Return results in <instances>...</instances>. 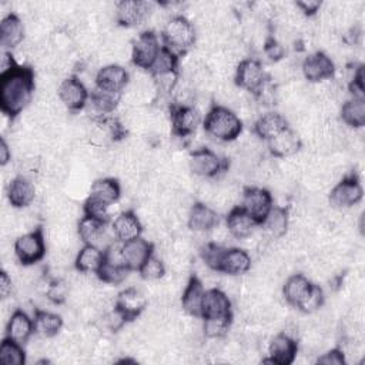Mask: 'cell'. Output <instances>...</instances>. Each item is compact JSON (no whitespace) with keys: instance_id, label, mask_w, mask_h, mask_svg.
I'll return each instance as SVG.
<instances>
[{"instance_id":"681fc988","label":"cell","mask_w":365,"mask_h":365,"mask_svg":"<svg viewBox=\"0 0 365 365\" xmlns=\"http://www.w3.org/2000/svg\"><path fill=\"white\" fill-rule=\"evenodd\" d=\"M19 64L14 58V54L11 51H3L1 53V74L16 68Z\"/></svg>"},{"instance_id":"60d3db41","label":"cell","mask_w":365,"mask_h":365,"mask_svg":"<svg viewBox=\"0 0 365 365\" xmlns=\"http://www.w3.org/2000/svg\"><path fill=\"white\" fill-rule=\"evenodd\" d=\"M138 272L144 281H157V279H161L167 274V267H165V262L163 261V258L153 254L143 264V267L138 269Z\"/></svg>"},{"instance_id":"277c9868","label":"cell","mask_w":365,"mask_h":365,"mask_svg":"<svg viewBox=\"0 0 365 365\" xmlns=\"http://www.w3.org/2000/svg\"><path fill=\"white\" fill-rule=\"evenodd\" d=\"M227 160L208 147L192 150L188 154V168L194 177L212 180L227 171Z\"/></svg>"},{"instance_id":"7402d4cb","label":"cell","mask_w":365,"mask_h":365,"mask_svg":"<svg viewBox=\"0 0 365 365\" xmlns=\"http://www.w3.org/2000/svg\"><path fill=\"white\" fill-rule=\"evenodd\" d=\"M204 295H205V285L202 284V281L198 277H195L192 274L188 278V281L180 295L181 311L191 317L201 318Z\"/></svg>"},{"instance_id":"bcb514c9","label":"cell","mask_w":365,"mask_h":365,"mask_svg":"<svg viewBox=\"0 0 365 365\" xmlns=\"http://www.w3.org/2000/svg\"><path fill=\"white\" fill-rule=\"evenodd\" d=\"M295 6L304 17L311 19V17L317 16L321 11L322 3L318 1V0H304V1H297Z\"/></svg>"},{"instance_id":"44dd1931","label":"cell","mask_w":365,"mask_h":365,"mask_svg":"<svg viewBox=\"0 0 365 365\" xmlns=\"http://www.w3.org/2000/svg\"><path fill=\"white\" fill-rule=\"evenodd\" d=\"M232 317L231 298L218 287L205 289L201 318H224Z\"/></svg>"},{"instance_id":"5b68a950","label":"cell","mask_w":365,"mask_h":365,"mask_svg":"<svg viewBox=\"0 0 365 365\" xmlns=\"http://www.w3.org/2000/svg\"><path fill=\"white\" fill-rule=\"evenodd\" d=\"M13 252L20 265H33L46 255V240L41 228L20 234L13 242Z\"/></svg>"},{"instance_id":"1f68e13d","label":"cell","mask_w":365,"mask_h":365,"mask_svg":"<svg viewBox=\"0 0 365 365\" xmlns=\"http://www.w3.org/2000/svg\"><path fill=\"white\" fill-rule=\"evenodd\" d=\"M33 322H34V334L43 338H54L64 328V318L60 314H56L47 309H40V308L34 311Z\"/></svg>"},{"instance_id":"f1b7e54d","label":"cell","mask_w":365,"mask_h":365,"mask_svg":"<svg viewBox=\"0 0 365 365\" xmlns=\"http://www.w3.org/2000/svg\"><path fill=\"white\" fill-rule=\"evenodd\" d=\"M288 127V120L277 111H267L257 117L254 121V134L262 140L268 141L277 134H279L282 130Z\"/></svg>"},{"instance_id":"4dcf8cb0","label":"cell","mask_w":365,"mask_h":365,"mask_svg":"<svg viewBox=\"0 0 365 365\" xmlns=\"http://www.w3.org/2000/svg\"><path fill=\"white\" fill-rule=\"evenodd\" d=\"M225 224L235 240H244L250 234H252L257 227L259 225L252 217H250L240 205L234 207L231 211L227 212Z\"/></svg>"},{"instance_id":"7a4b0ae2","label":"cell","mask_w":365,"mask_h":365,"mask_svg":"<svg viewBox=\"0 0 365 365\" xmlns=\"http://www.w3.org/2000/svg\"><path fill=\"white\" fill-rule=\"evenodd\" d=\"M202 130L218 143H232L244 131V124L232 108L215 104L205 113Z\"/></svg>"},{"instance_id":"d6a6232c","label":"cell","mask_w":365,"mask_h":365,"mask_svg":"<svg viewBox=\"0 0 365 365\" xmlns=\"http://www.w3.org/2000/svg\"><path fill=\"white\" fill-rule=\"evenodd\" d=\"M104 264V251L96 245L84 244L74 258V268L84 274H97Z\"/></svg>"},{"instance_id":"7dc6e473","label":"cell","mask_w":365,"mask_h":365,"mask_svg":"<svg viewBox=\"0 0 365 365\" xmlns=\"http://www.w3.org/2000/svg\"><path fill=\"white\" fill-rule=\"evenodd\" d=\"M13 288H14V281L13 277L3 269L0 274V297L1 298H7L13 295Z\"/></svg>"},{"instance_id":"e0dca14e","label":"cell","mask_w":365,"mask_h":365,"mask_svg":"<svg viewBox=\"0 0 365 365\" xmlns=\"http://www.w3.org/2000/svg\"><path fill=\"white\" fill-rule=\"evenodd\" d=\"M76 230H77V237L83 244L96 245L103 251L106 250V244H104L106 241L108 242L115 241L114 238L108 237L106 230V222L98 221L88 215H83L78 218Z\"/></svg>"},{"instance_id":"3957f363","label":"cell","mask_w":365,"mask_h":365,"mask_svg":"<svg viewBox=\"0 0 365 365\" xmlns=\"http://www.w3.org/2000/svg\"><path fill=\"white\" fill-rule=\"evenodd\" d=\"M163 38L165 47L175 54H187L197 43V29L188 19L178 14L168 19L164 24Z\"/></svg>"},{"instance_id":"f546056e","label":"cell","mask_w":365,"mask_h":365,"mask_svg":"<svg viewBox=\"0 0 365 365\" xmlns=\"http://www.w3.org/2000/svg\"><path fill=\"white\" fill-rule=\"evenodd\" d=\"M259 225L262 232L271 240H278L284 237L289 228L288 208L282 205H274Z\"/></svg>"},{"instance_id":"4316f807","label":"cell","mask_w":365,"mask_h":365,"mask_svg":"<svg viewBox=\"0 0 365 365\" xmlns=\"http://www.w3.org/2000/svg\"><path fill=\"white\" fill-rule=\"evenodd\" d=\"M220 221L218 212L208 204L195 201L188 212L187 227L192 232L208 234V231Z\"/></svg>"},{"instance_id":"ba28073f","label":"cell","mask_w":365,"mask_h":365,"mask_svg":"<svg viewBox=\"0 0 365 365\" xmlns=\"http://www.w3.org/2000/svg\"><path fill=\"white\" fill-rule=\"evenodd\" d=\"M163 46L154 30H143L131 40V61L140 70H148Z\"/></svg>"},{"instance_id":"52a82bcc","label":"cell","mask_w":365,"mask_h":365,"mask_svg":"<svg viewBox=\"0 0 365 365\" xmlns=\"http://www.w3.org/2000/svg\"><path fill=\"white\" fill-rule=\"evenodd\" d=\"M268 81L264 64L252 57L241 60L234 71V84L250 94H255Z\"/></svg>"},{"instance_id":"7c38bea8","label":"cell","mask_w":365,"mask_h":365,"mask_svg":"<svg viewBox=\"0 0 365 365\" xmlns=\"http://www.w3.org/2000/svg\"><path fill=\"white\" fill-rule=\"evenodd\" d=\"M57 96L61 104L68 111H80L86 108L90 98V93L86 84L77 76H70L60 80V84L57 87Z\"/></svg>"},{"instance_id":"8fae6325","label":"cell","mask_w":365,"mask_h":365,"mask_svg":"<svg viewBox=\"0 0 365 365\" xmlns=\"http://www.w3.org/2000/svg\"><path fill=\"white\" fill-rule=\"evenodd\" d=\"M301 73L304 78L314 84L334 78L335 76V63L334 60L322 50L308 54L301 63Z\"/></svg>"},{"instance_id":"6da1fadb","label":"cell","mask_w":365,"mask_h":365,"mask_svg":"<svg viewBox=\"0 0 365 365\" xmlns=\"http://www.w3.org/2000/svg\"><path fill=\"white\" fill-rule=\"evenodd\" d=\"M36 80L30 67L17 66L1 74L0 107L1 113L14 118L26 111L34 101Z\"/></svg>"},{"instance_id":"b9f144b4","label":"cell","mask_w":365,"mask_h":365,"mask_svg":"<svg viewBox=\"0 0 365 365\" xmlns=\"http://www.w3.org/2000/svg\"><path fill=\"white\" fill-rule=\"evenodd\" d=\"M324 304H325L324 289L319 285L312 284L311 291L308 292V295L305 297V299L299 304V307L297 309H299L305 315H309V314L319 311L324 307Z\"/></svg>"},{"instance_id":"d4e9b609","label":"cell","mask_w":365,"mask_h":365,"mask_svg":"<svg viewBox=\"0 0 365 365\" xmlns=\"http://www.w3.org/2000/svg\"><path fill=\"white\" fill-rule=\"evenodd\" d=\"M111 231L117 241L127 242L143 234V224L135 214V211H121L113 221H111Z\"/></svg>"},{"instance_id":"9c48e42d","label":"cell","mask_w":365,"mask_h":365,"mask_svg":"<svg viewBox=\"0 0 365 365\" xmlns=\"http://www.w3.org/2000/svg\"><path fill=\"white\" fill-rule=\"evenodd\" d=\"M157 4L148 1L124 0L115 3L114 20L124 29H133L148 21Z\"/></svg>"},{"instance_id":"c3c4849f","label":"cell","mask_w":365,"mask_h":365,"mask_svg":"<svg viewBox=\"0 0 365 365\" xmlns=\"http://www.w3.org/2000/svg\"><path fill=\"white\" fill-rule=\"evenodd\" d=\"M11 163V145L7 143L6 137H1L0 143V164L1 167H6Z\"/></svg>"},{"instance_id":"f35d334b","label":"cell","mask_w":365,"mask_h":365,"mask_svg":"<svg viewBox=\"0 0 365 365\" xmlns=\"http://www.w3.org/2000/svg\"><path fill=\"white\" fill-rule=\"evenodd\" d=\"M232 317L202 318L204 338H225L231 329Z\"/></svg>"},{"instance_id":"ee69618b","label":"cell","mask_w":365,"mask_h":365,"mask_svg":"<svg viewBox=\"0 0 365 365\" xmlns=\"http://www.w3.org/2000/svg\"><path fill=\"white\" fill-rule=\"evenodd\" d=\"M208 238L211 242L218 244V245H225V242L230 241V238H232L225 221L221 222L218 221L210 231H208Z\"/></svg>"},{"instance_id":"836d02e7","label":"cell","mask_w":365,"mask_h":365,"mask_svg":"<svg viewBox=\"0 0 365 365\" xmlns=\"http://www.w3.org/2000/svg\"><path fill=\"white\" fill-rule=\"evenodd\" d=\"M87 197L104 204H114L118 202L121 197V185L115 178L111 177L97 178L91 182Z\"/></svg>"},{"instance_id":"484cf974","label":"cell","mask_w":365,"mask_h":365,"mask_svg":"<svg viewBox=\"0 0 365 365\" xmlns=\"http://www.w3.org/2000/svg\"><path fill=\"white\" fill-rule=\"evenodd\" d=\"M312 284L314 282L307 275H304L301 272H294V274L288 275L285 278L282 289H281L284 301L288 305L298 308L299 304L305 299V297L311 291Z\"/></svg>"},{"instance_id":"8992f818","label":"cell","mask_w":365,"mask_h":365,"mask_svg":"<svg viewBox=\"0 0 365 365\" xmlns=\"http://www.w3.org/2000/svg\"><path fill=\"white\" fill-rule=\"evenodd\" d=\"M364 190L355 174L345 175L331 188L328 194V205L331 208L345 211L358 205L362 200Z\"/></svg>"},{"instance_id":"83f0119b","label":"cell","mask_w":365,"mask_h":365,"mask_svg":"<svg viewBox=\"0 0 365 365\" xmlns=\"http://www.w3.org/2000/svg\"><path fill=\"white\" fill-rule=\"evenodd\" d=\"M34 334L33 318L23 309H16L6 322V336L24 345Z\"/></svg>"},{"instance_id":"ab89813d","label":"cell","mask_w":365,"mask_h":365,"mask_svg":"<svg viewBox=\"0 0 365 365\" xmlns=\"http://www.w3.org/2000/svg\"><path fill=\"white\" fill-rule=\"evenodd\" d=\"M128 272L130 269L124 265H113V264L104 262L96 275L101 282L117 287L125 281V278L128 277Z\"/></svg>"},{"instance_id":"cb8c5ba5","label":"cell","mask_w":365,"mask_h":365,"mask_svg":"<svg viewBox=\"0 0 365 365\" xmlns=\"http://www.w3.org/2000/svg\"><path fill=\"white\" fill-rule=\"evenodd\" d=\"M154 254V244L144 237H137L123 242V257L130 271H138L143 264Z\"/></svg>"},{"instance_id":"ffe728a7","label":"cell","mask_w":365,"mask_h":365,"mask_svg":"<svg viewBox=\"0 0 365 365\" xmlns=\"http://www.w3.org/2000/svg\"><path fill=\"white\" fill-rule=\"evenodd\" d=\"M252 268V257L245 248L227 247L220 261L218 272L227 275L241 277Z\"/></svg>"},{"instance_id":"603a6c76","label":"cell","mask_w":365,"mask_h":365,"mask_svg":"<svg viewBox=\"0 0 365 365\" xmlns=\"http://www.w3.org/2000/svg\"><path fill=\"white\" fill-rule=\"evenodd\" d=\"M267 144H268V151L271 153V155L278 160L291 157V155L299 153L302 148V140H301L299 134L297 133V130L291 128L289 125L285 130H282L279 134H277L275 137L268 140Z\"/></svg>"},{"instance_id":"74e56055","label":"cell","mask_w":365,"mask_h":365,"mask_svg":"<svg viewBox=\"0 0 365 365\" xmlns=\"http://www.w3.org/2000/svg\"><path fill=\"white\" fill-rule=\"evenodd\" d=\"M178 56L171 51L170 48H167L165 46H163L161 51L158 53L157 58L154 60V63L151 64V67L148 68L151 76H160V74H165V73H173V71H178Z\"/></svg>"},{"instance_id":"8d00e7d4","label":"cell","mask_w":365,"mask_h":365,"mask_svg":"<svg viewBox=\"0 0 365 365\" xmlns=\"http://www.w3.org/2000/svg\"><path fill=\"white\" fill-rule=\"evenodd\" d=\"M27 352L23 349V345L7 338L3 339L0 345V361L6 365H23L26 364Z\"/></svg>"},{"instance_id":"d6986e66","label":"cell","mask_w":365,"mask_h":365,"mask_svg":"<svg viewBox=\"0 0 365 365\" xmlns=\"http://www.w3.org/2000/svg\"><path fill=\"white\" fill-rule=\"evenodd\" d=\"M26 24L14 13L6 14L0 23V43L3 51H14L26 41Z\"/></svg>"},{"instance_id":"d590c367","label":"cell","mask_w":365,"mask_h":365,"mask_svg":"<svg viewBox=\"0 0 365 365\" xmlns=\"http://www.w3.org/2000/svg\"><path fill=\"white\" fill-rule=\"evenodd\" d=\"M197 97H198V91L182 76H180V78L177 80L174 88L170 93V100L173 101L171 106H180V107L195 106Z\"/></svg>"},{"instance_id":"2e32d148","label":"cell","mask_w":365,"mask_h":365,"mask_svg":"<svg viewBox=\"0 0 365 365\" xmlns=\"http://www.w3.org/2000/svg\"><path fill=\"white\" fill-rule=\"evenodd\" d=\"M94 83L96 88L114 94H123L130 83V74L121 64H107L97 70Z\"/></svg>"},{"instance_id":"5bb4252c","label":"cell","mask_w":365,"mask_h":365,"mask_svg":"<svg viewBox=\"0 0 365 365\" xmlns=\"http://www.w3.org/2000/svg\"><path fill=\"white\" fill-rule=\"evenodd\" d=\"M170 121H171V133L175 137L187 138L197 133L201 124V111L194 106H188V107L171 106Z\"/></svg>"},{"instance_id":"7bdbcfd3","label":"cell","mask_w":365,"mask_h":365,"mask_svg":"<svg viewBox=\"0 0 365 365\" xmlns=\"http://www.w3.org/2000/svg\"><path fill=\"white\" fill-rule=\"evenodd\" d=\"M262 50L267 54V57L274 63L281 61L285 56V46L278 38H274V37L264 41Z\"/></svg>"},{"instance_id":"30bf717a","label":"cell","mask_w":365,"mask_h":365,"mask_svg":"<svg viewBox=\"0 0 365 365\" xmlns=\"http://www.w3.org/2000/svg\"><path fill=\"white\" fill-rule=\"evenodd\" d=\"M240 207L261 224L274 207V198L265 187H247L241 194Z\"/></svg>"},{"instance_id":"9a60e30c","label":"cell","mask_w":365,"mask_h":365,"mask_svg":"<svg viewBox=\"0 0 365 365\" xmlns=\"http://www.w3.org/2000/svg\"><path fill=\"white\" fill-rule=\"evenodd\" d=\"M6 197L9 201V205H11L16 210L29 208L34 204L37 198V188L31 178L16 175L10 180L6 190Z\"/></svg>"},{"instance_id":"4fadbf2b","label":"cell","mask_w":365,"mask_h":365,"mask_svg":"<svg viewBox=\"0 0 365 365\" xmlns=\"http://www.w3.org/2000/svg\"><path fill=\"white\" fill-rule=\"evenodd\" d=\"M298 349V341L294 336L281 331L269 339L267 346L268 358H262V362L275 365H289L297 359Z\"/></svg>"},{"instance_id":"f6af8a7d","label":"cell","mask_w":365,"mask_h":365,"mask_svg":"<svg viewBox=\"0 0 365 365\" xmlns=\"http://www.w3.org/2000/svg\"><path fill=\"white\" fill-rule=\"evenodd\" d=\"M315 362L325 364V365H344L346 361H345L342 349L334 348V349H329V351L324 352L322 355H319Z\"/></svg>"},{"instance_id":"e575fe53","label":"cell","mask_w":365,"mask_h":365,"mask_svg":"<svg viewBox=\"0 0 365 365\" xmlns=\"http://www.w3.org/2000/svg\"><path fill=\"white\" fill-rule=\"evenodd\" d=\"M339 118L348 128H364L365 125V100L349 98L339 107Z\"/></svg>"},{"instance_id":"ac0fdd59","label":"cell","mask_w":365,"mask_h":365,"mask_svg":"<svg viewBox=\"0 0 365 365\" xmlns=\"http://www.w3.org/2000/svg\"><path fill=\"white\" fill-rule=\"evenodd\" d=\"M115 307L124 314L128 321L135 319L148 307V297L143 288L127 287L115 297Z\"/></svg>"}]
</instances>
